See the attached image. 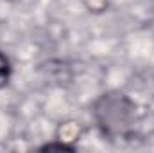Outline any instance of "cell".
Wrapping results in <instances>:
<instances>
[{"mask_svg":"<svg viewBox=\"0 0 154 153\" xmlns=\"http://www.w3.org/2000/svg\"><path fill=\"white\" fill-rule=\"evenodd\" d=\"M9 74H11V67H9V61H7V58L0 52V88L7 83V79H9Z\"/></svg>","mask_w":154,"mask_h":153,"instance_id":"cell-1","label":"cell"}]
</instances>
